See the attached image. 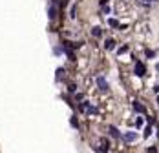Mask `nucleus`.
I'll return each instance as SVG.
<instances>
[{
    "label": "nucleus",
    "mask_w": 159,
    "mask_h": 153,
    "mask_svg": "<svg viewBox=\"0 0 159 153\" xmlns=\"http://www.w3.org/2000/svg\"><path fill=\"white\" fill-rule=\"evenodd\" d=\"M133 73H135L137 77H143L146 73V67L143 66V62H135V69H133Z\"/></svg>",
    "instance_id": "1"
},
{
    "label": "nucleus",
    "mask_w": 159,
    "mask_h": 153,
    "mask_svg": "<svg viewBox=\"0 0 159 153\" xmlns=\"http://www.w3.org/2000/svg\"><path fill=\"white\" fill-rule=\"evenodd\" d=\"M97 86H99V90L108 91V82H106V78H104V77H97Z\"/></svg>",
    "instance_id": "2"
},
{
    "label": "nucleus",
    "mask_w": 159,
    "mask_h": 153,
    "mask_svg": "<svg viewBox=\"0 0 159 153\" xmlns=\"http://www.w3.org/2000/svg\"><path fill=\"white\" fill-rule=\"evenodd\" d=\"M139 139V135L135 131H126V135H125V140L126 142H133V140H137Z\"/></svg>",
    "instance_id": "3"
},
{
    "label": "nucleus",
    "mask_w": 159,
    "mask_h": 153,
    "mask_svg": "<svg viewBox=\"0 0 159 153\" xmlns=\"http://www.w3.org/2000/svg\"><path fill=\"white\" fill-rule=\"evenodd\" d=\"M115 40H113V38H108L106 42H104V49H106V51H113V49H115Z\"/></svg>",
    "instance_id": "4"
},
{
    "label": "nucleus",
    "mask_w": 159,
    "mask_h": 153,
    "mask_svg": "<svg viewBox=\"0 0 159 153\" xmlns=\"http://www.w3.org/2000/svg\"><path fill=\"white\" fill-rule=\"evenodd\" d=\"M108 150H110V144H108V140H106V139H101V151L106 153Z\"/></svg>",
    "instance_id": "5"
},
{
    "label": "nucleus",
    "mask_w": 159,
    "mask_h": 153,
    "mask_svg": "<svg viewBox=\"0 0 159 153\" xmlns=\"http://www.w3.org/2000/svg\"><path fill=\"white\" fill-rule=\"evenodd\" d=\"M92 35L95 38H101L102 37V29L101 27H92Z\"/></svg>",
    "instance_id": "6"
},
{
    "label": "nucleus",
    "mask_w": 159,
    "mask_h": 153,
    "mask_svg": "<svg viewBox=\"0 0 159 153\" xmlns=\"http://www.w3.org/2000/svg\"><path fill=\"white\" fill-rule=\"evenodd\" d=\"M133 110H135L137 113H146V108H145V106H141L139 102H133Z\"/></svg>",
    "instance_id": "7"
},
{
    "label": "nucleus",
    "mask_w": 159,
    "mask_h": 153,
    "mask_svg": "<svg viewBox=\"0 0 159 153\" xmlns=\"http://www.w3.org/2000/svg\"><path fill=\"white\" fill-rule=\"evenodd\" d=\"M110 135L113 137V139H119V137H121V133H119V130H117V128L110 126Z\"/></svg>",
    "instance_id": "8"
},
{
    "label": "nucleus",
    "mask_w": 159,
    "mask_h": 153,
    "mask_svg": "<svg viewBox=\"0 0 159 153\" xmlns=\"http://www.w3.org/2000/svg\"><path fill=\"white\" fill-rule=\"evenodd\" d=\"M108 24H110L112 27H121V24H119V22L115 20V18H110V20H108Z\"/></svg>",
    "instance_id": "9"
},
{
    "label": "nucleus",
    "mask_w": 159,
    "mask_h": 153,
    "mask_svg": "<svg viewBox=\"0 0 159 153\" xmlns=\"http://www.w3.org/2000/svg\"><path fill=\"white\" fill-rule=\"evenodd\" d=\"M88 108H90V104H88V102H81V104H79V110H81V111H86Z\"/></svg>",
    "instance_id": "10"
},
{
    "label": "nucleus",
    "mask_w": 159,
    "mask_h": 153,
    "mask_svg": "<svg viewBox=\"0 0 159 153\" xmlns=\"http://www.w3.org/2000/svg\"><path fill=\"white\" fill-rule=\"evenodd\" d=\"M48 13H49V18H55V17H57V9H55V7H49Z\"/></svg>",
    "instance_id": "11"
},
{
    "label": "nucleus",
    "mask_w": 159,
    "mask_h": 153,
    "mask_svg": "<svg viewBox=\"0 0 159 153\" xmlns=\"http://www.w3.org/2000/svg\"><path fill=\"white\" fill-rule=\"evenodd\" d=\"M86 111H88V113H90V115H97V113H99V110H97V108H92V106H90V108H88V110H86Z\"/></svg>",
    "instance_id": "12"
},
{
    "label": "nucleus",
    "mask_w": 159,
    "mask_h": 153,
    "mask_svg": "<svg viewBox=\"0 0 159 153\" xmlns=\"http://www.w3.org/2000/svg\"><path fill=\"white\" fill-rule=\"evenodd\" d=\"M152 135V126H146L145 128V139H146V137H150Z\"/></svg>",
    "instance_id": "13"
},
{
    "label": "nucleus",
    "mask_w": 159,
    "mask_h": 153,
    "mask_svg": "<svg viewBox=\"0 0 159 153\" xmlns=\"http://www.w3.org/2000/svg\"><path fill=\"white\" fill-rule=\"evenodd\" d=\"M69 122H71V126H73V128H79V122H77V118H75V117L69 118Z\"/></svg>",
    "instance_id": "14"
},
{
    "label": "nucleus",
    "mask_w": 159,
    "mask_h": 153,
    "mask_svg": "<svg viewBox=\"0 0 159 153\" xmlns=\"http://www.w3.org/2000/svg\"><path fill=\"white\" fill-rule=\"evenodd\" d=\"M62 75H64V69H62V67H59V69H57V78H62Z\"/></svg>",
    "instance_id": "15"
},
{
    "label": "nucleus",
    "mask_w": 159,
    "mask_h": 153,
    "mask_svg": "<svg viewBox=\"0 0 159 153\" xmlns=\"http://www.w3.org/2000/svg\"><path fill=\"white\" fill-rule=\"evenodd\" d=\"M146 57H148V58H154V57H156V53L150 51V49H146Z\"/></svg>",
    "instance_id": "16"
},
{
    "label": "nucleus",
    "mask_w": 159,
    "mask_h": 153,
    "mask_svg": "<svg viewBox=\"0 0 159 153\" xmlns=\"http://www.w3.org/2000/svg\"><path fill=\"white\" fill-rule=\"evenodd\" d=\"M68 90H69V93H75V90H77V86H75V84H69V88H68Z\"/></svg>",
    "instance_id": "17"
},
{
    "label": "nucleus",
    "mask_w": 159,
    "mask_h": 153,
    "mask_svg": "<svg viewBox=\"0 0 159 153\" xmlns=\"http://www.w3.org/2000/svg\"><path fill=\"white\" fill-rule=\"evenodd\" d=\"M135 124H137V128H141V126H143V118H141V117H139L137 120H135Z\"/></svg>",
    "instance_id": "18"
},
{
    "label": "nucleus",
    "mask_w": 159,
    "mask_h": 153,
    "mask_svg": "<svg viewBox=\"0 0 159 153\" xmlns=\"http://www.w3.org/2000/svg\"><path fill=\"white\" fill-rule=\"evenodd\" d=\"M148 153H157V148H156V146H152V148H148Z\"/></svg>",
    "instance_id": "19"
},
{
    "label": "nucleus",
    "mask_w": 159,
    "mask_h": 153,
    "mask_svg": "<svg viewBox=\"0 0 159 153\" xmlns=\"http://www.w3.org/2000/svg\"><path fill=\"white\" fill-rule=\"evenodd\" d=\"M126 49H128V46H123V47H121V49H119V51H117V53H119V55H121V53H125V51H126Z\"/></svg>",
    "instance_id": "20"
},
{
    "label": "nucleus",
    "mask_w": 159,
    "mask_h": 153,
    "mask_svg": "<svg viewBox=\"0 0 159 153\" xmlns=\"http://www.w3.org/2000/svg\"><path fill=\"white\" fill-rule=\"evenodd\" d=\"M145 2H156V0H145Z\"/></svg>",
    "instance_id": "21"
},
{
    "label": "nucleus",
    "mask_w": 159,
    "mask_h": 153,
    "mask_svg": "<svg viewBox=\"0 0 159 153\" xmlns=\"http://www.w3.org/2000/svg\"><path fill=\"white\" fill-rule=\"evenodd\" d=\"M157 137H159V128H157Z\"/></svg>",
    "instance_id": "22"
},
{
    "label": "nucleus",
    "mask_w": 159,
    "mask_h": 153,
    "mask_svg": "<svg viewBox=\"0 0 159 153\" xmlns=\"http://www.w3.org/2000/svg\"><path fill=\"white\" fill-rule=\"evenodd\" d=\"M157 104H159V97H157Z\"/></svg>",
    "instance_id": "23"
}]
</instances>
